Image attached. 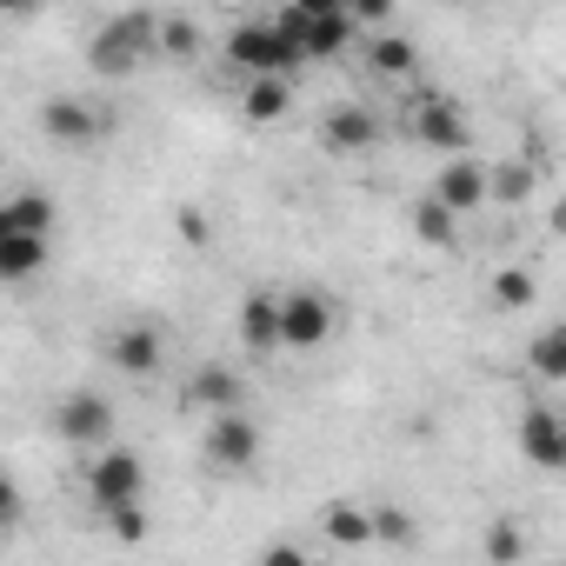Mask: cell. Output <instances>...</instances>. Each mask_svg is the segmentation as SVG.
I'll return each instance as SVG.
<instances>
[{
  "label": "cell",
  "instance_id": "6da1fadb",
  "mask_svg": "<svg viewBox=\"0 0 566 566\" xmlns=\"http://www.w3.org/2000/svg\"><path fill=\"white\" fill-rule=\"evenodd\" d=\"M273 28L301 48V61H334V54H347L354 34H360L347 0H294V8L273 14Z\"/></svg>",
  "mask_w": 566,
  "mask_h": 566
},
{
  "label": "cell",
  "instance_id": "7a4b0ae2",
  "mask_svg": "<svg viewBox=\"0 0 566 566\" xmlns=\"http://www.w3.org/2000/svg\"><path fill=\"white\" fill-rule=\"evenodd\" d=\"M147 54H160V21L154 14H114L107 28L87 34V67L101 81H127Z\"/></svg>",
  "mask_w": 566,
  "mask_h": 566
},
{
  "label": "cell",
  "instance_id": "3957f363",
  "mask_svg": "<svg viewBox=\"0 0 566 566\" xmlns=\"http://www.w3.org/2000/svg\"><path fill=\"white\" fill-rule=\"evenodd\" d=\"M227 61H233L247 81H287V74L301 67V48L280 34L273 21H240V28L227 34Z\"/></svg>",
  "mask_w": 566,
  "mask_h": 566
},
{
  "label": "cell",
  "instance_id": "277c9868",
  "mask_svg": "<svg viewBox=\"0 0 566 566\" xmlns=\"http://www.w3.org/2000/svg\"><path fill=\"white\" fill-rule=\"evenodd\" d=\"M407 127H413V140L433 147V154H460V160H467V147H473V127H467L460 101L440 94V87H427V94L407 101Z\"/></svg>",
  "mask_w": 566,
  "mask_h": 566
},
{
  "label": "cell",
  "instance_id": "5b68a950",
  "mask_svg": "<svg viewBox=\"0 0 566 566\" xmlns=\"http://www.w3.org/2000/svg\"><path fill=\"white\" fill-rule=\"evenodd\" d=\"M140 493H147V467H140V453L107 447V453L87 460V500H94L101 513H114V506H140Z\"/></svg>",
  "mask_w": 566,
  "mask_h": 566
},
{
  "label": "cell",
  "instance_id": "8992f818",
  "mask_svg": "<svg viewBox=\"0 0 566 566\" xmlns=\"http://www.w3.org/2000/svg\"><path fill=\"white\" fill-rule=\"evenodd\" d=\"M114 400L107 394H94V387H81V394H67L61 407H54V433L67 440V447H94V453H107L114 447Z\"/></svg>",
  "mask_w": 566,
  "mask_h": 566
},
{
  "label": "cell",
  "instance_id": "52a82bcc",
  "mask_svg": "<svg viewBox=\"0 0 566 566\" xmlns=\"http://www.w3.org/2000/svg\"><path fill=\"white\" fill-rule=\"evenodd\" d=\"M41 134L61 140V147H94L101 134H114V114H101V107L81 101V94H54V101L41 107Z\"/></svg>",
  "mask_w": 566,
  "mask_h": 566
},
{
  "label": "cell",
  "instance_id": "ba28073f",
  "mask_svg": "<svg viewBox=\"0 0 566 566\" xmlns=\"http://www.w3.org/2000/svg\"><path fill=\"white\" fill-rule=\"evenodd\" d=\"M107 367L127 374V380H154L167 367V334L154 321H127L114 340H107Z\"/></svg>",
  "mask_w": 566,
  "mask_h": 566
},
{
  "label": "cell",
  "instance_id": "9c48e42d",
  "mask_svg": "<svg viewBox=\"0 0 566 566\" xmlns=\"http://www.w3.org/2000/svg\"><path fill=\"white\" fill-rule=\"evenodd\" d=\"M233 321H240V347L260 354V360L287 347V301H280V294H247Z\"/></svg>",
  "mask_w": 566,
  "mask_h": 566
},
{
  "label": "cell",
  "instance_id": "30bf717a",
  "mask_svg": "<svg viewBox=\"0 0 566 566\" xmlns=\"http://www.w3.org/2000/svg\"><path fill=\"white\" fill-rule=\"evenodd\" d=\"M380 134H387V127H380V114H374L367 101H340V107H327V120H321V147H334V154H367Z\"/></svg>",
  "mask_w": 566,
  "mask_h": 566
},
{
  "label": "cell",
  "instance_id": "8fae6325",
  "mask_svg": "<svg viewBox=\"0 0 566 566\" xmlns=\"http://www.w3.org/2000/svg\"><path fill=\"white\" fill-rule=\"evenodd\" d=\"M520 453L546 473H566V413L553 407H526L520 413Z\"/></svg>",
  "mask_w": 566,
  "mask_h": 566
},
{
  "label": "cell",
  "instance_id": "7c38bea8",
  "mask_svg": "<svg viewBox=\"0 0 566 566\" xmlns=\"http://www.w3.org/2000/svg\"><path fill=\"white\" fill-rule=\"evenodd\" d=\"M433 200H447L453 213H480L493 200V167L486 160H447L433 180Z\"/></svg>",
  "mask_w": 566,
  "mask_h": 566
},
{
  "label": "cell",
  "instance_id": "4fadbf2b",
  "mask_svg": "<svg viewBox=\"0 0 566 566\" xmlns=\"http://www.w3.org/2000/svg\"><path fill=\"white\" fill-rule=\"evenodd\" d=\"M207 460L213 467H253L260 460V427L247 420V413H220V420H207Z\"/></svg>",
  "mask_w": 566,
  "mask_h": 566
},
{
  "label": "cell",
  "instance_id": "5bb4252c",
  "mask_svg": "<svg viewBox=\"0 0 566 566\" xmlns=\"http://www.w3.org/2000/svg\"><path fill=\"white\" fill-rule=\"evenodd\" d=\"M327 340H334V301L314 287L287 294V347H327Z\"/></svg>",
  "mask_w": 566,
  "mask_h": 566
},
{
  "label": "cell",
  "instance_id": "9a60e30c",
  "mask_svg": "<svg viewBox=\"0 0 566 566\" xmlns=\"http://www.w3.org/2000/svg\"><path fill=\"white\" fill-rule=\"evenodd\" d=\"M54 260V240H41V233H0V280H34L41 266Z\"/></svg>",
  "mask_w": 566,
  "mask_h": 566
},
{
  "label": "cell",
  "instance_id": "2e32d148",
  "mask_svg": "<svg viewBox=\"0 0 566 566\" xmlns=\"http://www.w3.org/2000/svg\"><path fill=\"white\" fill-rule=\"evenodd\" d=\"M187 400H193L207 420H220V413H240V374H227V367H200V374L187 380Z\"/></svg>",
  "mask_w": 566,
  "mask_h": 566
},
{
  "label": "cell",
  "instance_id": "e0dca14e",
  "mask_svg": "<svg viewBox=\"0 0 566 566\" xmlns=\"http://www.w3.org/2000/svg\"><path fill=\"white\" fill-rule=\"evenodd\" d=\"M54 213H61V207L28 187V193H14L8 207H0V233H41V240H54Z\"/></svg>",
  "mask_w": 566,
  "mask_h": 566
},
{
  "label": "cell",
  "instance_id": "ac0fdd59",
  "mask_svg": "<svg viewBox=\"0 0 566 566\" xmlns=\"http://www.w3.org/2000/svg\"><path fill=\"white\" fill-rule=\"evenodd\" d=\"M413 240H420V247H433V253H447V247L460 240V213H453L447 200H433V193H427V200H413Z\"/></svg>",
  "mask_w": 566,
  "mask_h": 566
},
{
  "label": "cell",
  "instance_id": "d6986e66",
  "mask_svg": "<svg viewBox=\"0 0 566 566\" xmlns=\"http://www.w3.org/2000/svg\"><path fill=\"white\" fill-rule=\"evenodd\" d=\"M321 533H327L334 546H367V539H374V506L334 500V506H321Z\"/></svg>",
  "mask_w": 566,
  "mask_h": 566
},
{
  "label": "cell",
  "instance_id": "ffe728a7",
  "mask_svg": "<svg viewBox=\"0 0 566 566\" xmlns=\"http://www.w3.org/2000/svg\"><path fill=\"white\" fill-rule=\"evenodd\" d=\"M526 374H533V380H566V321H553V327L533 334V347H526Z\"/></svg>",
  "mask_w": 566,
  "mask_h": 566
},
{
  "label": "cell",
  "instance_id": "44dd1931",
  "mask_svg": "<svg viewBox=\"0 0 566 566\" xmlns=\"http://www.w3.org/2000/svg\"><path fill=\"white\" fill-rule=\"evenodd\" d=\"M480 553H486V566H520V559H526V526H520L513 513H500V520L480 533Z\"/></svg>",
  "mask_w": 566,
  "mask_h": 566
},
{
  "label": "cell",
  "instance_id": "7402d4cb",
  "mask_svg": "<svg viewBox=\"0 0 566 566\" xmlns=\"http://www.w3.org/2000/svg\"><path fill=\"white\" fill-rule=\"evenodd\" d=\"M367 61H374V74L407 81V74H413V61H420V48H413L407 34H374V41H367Z\"/></svg>",
  "mask_w": 566,
  "mask_h": 566
},
{
  "label": "cell",
  "instance_id": "603a6c76",
  "mask_svg": "<svg viewBox=\"0 0 566 566\" xmlns=\"http://www.w3.org/2000/svg\"><path fill=\"white\" fill-rule=\"evenodd\" d=\"M287 107H294V87H287V81H247V94H240V114L260 120V127L280 120Z\"/></svg>",
  "mask_w": 566,
  "mask_h": 566
},
{
  "label": "cell",
  "instance_id": "cb8c5ba5",
  "mask_svg": "<svg viewBox=\"0 0 566 566\" xmlns=\"http://www.w3.org/2000/svg\"><path fill=\"white\" fill-rule=\"evenodd\" d=\"M533 301H539V280H533V266H500V273H493V307L520 314V307H533Z\"/></svg>",
  "mask_w": 566,
  "mask_h": 566
},
{
  "label": "cell",
  "instance_id": "d4e9b609",
  "mask_svg": "<svg viewBox=\"0 0 566 566\" xmlns=\"http://www.w3.org/2000/svg\"><path fill=\"white\" fill-rule=\"evenodd\" d=\"M413 533H420V520L407 506H374V539L380 546H413Z\"/></svg>",
  "mask_w": 566,
  "mask_h": 566
},
{
  "label": "cell",
  "instance_id": "484cf974",
  "mask_svg": "<svg viewBox=\"0 0 566 566\" xmlns=\"http://www.w3.org/2000/svg\"><path fill=\"white\" fill-rule=\"evenodd\" d=\"M160 54L167 61H193L200 54V28L193 21H160Z\"/></svg>",
  "mask_w": 566,
  "mask_h": 566
},
{
  "label": "cell",
  "instance_id": "4316f807",
  "mask_svg": "<svg viewBox=\"0 0 566 566\" xmlns=\"http://www.w3.org/2000/svg\"><path fill=\"white\" fill-rule=\"evenodd\" d=\"M107 520V533L120 539V546H140L147 539V506H114V513H101Z\"/></svg>",
  "mask_w": 566,
  "mask_h": 566
},
{
  "label": "cell",
  "instance_id": "83f0119b",
  "mask_svg": "<svg viewBox=\"0 0 566 566\" xmlns=\"http://www.w3.org/2000/svg\"><path fill=\"white\" fill-rule=\"evenodd\" d=\"M493 193H500V200H520V193H533V167H526V160H506V167H493Z\"/></svg>",
  "mask_w": 566,
  "mask_h": 566
},
{
  "label": "cell",
  "instance_id": "f1b7e54d",
  "mask_svg": "<svg viewBox=\"0 0 566 566\" xmlns=\"http://www.w3.org/2000/svg\"><path fill=\"white\" fill-rule=\"evenodd\" d=\"M394 21V0H354V28H367V41Z\"/></svg>",
  "mask_w": 566,
  "mask_h": 566
},
{
  "label": "cell",
  "instance_id": "f546056e",
  "mask_svg": "<svg viewBox=\"0 0 566 566\" xmlns=\"http://www.w3.org/2000/svg\"><path fill=\"white\" fill-rule=\"evenodd\" d=\"M253 566H307V553H301L294 539H273V546H266V553H260Z\"/></svg>",
  "mask_w": 566,
  "mask_h": 566
},
{
  "label": "cell",
  "instance_id": "4dcf8cb0",
  "mask_svg": "<svg viewBox=\"0 0 566 566\" xmlns=\"http://www.w3.org/2000/svg\"><path fill=\"white\" fill-rule=\"evenodd\" d=\"M0 526H8V533L21 526V486H14V480H8V486H0Z\"/></svg>",
  "mask_w": 566,
  "mask_h": 566
},
{
  "label": "cell",
  "instance_id": "1f68e13d",
  "mask_svg": "<svg viewBox=\"0 0 566 566\" xmlns=\"http://www.w3.org/2000/svg\"><path fill=\"white\" fill-rule=\"evenodd\" d=\"M180 233H187L193 247H207V213H200V207H180Z\"/></svg>",
  "mask_w": 566,
  "mask_h": 566
},
{
  "label": "cell",
  "instance_id": "d6a6232c",
  "mask_svg": "<svg viewBox=\"0 0 566 566\" xmlns=\"http://www.w3.org/2000/svg\"><path fill=\"white\" fill-rule=\"evenodd\" d=\"M553 227H559V233H566V200H559V213H553Z\"/></svg>",
  "mask_w": 566,
  "mask_h": 566
},
{
  "label": "cell",
  "instance_id": "836d02e7",
  "mask_svg": "<svg viewBox=\"0 0 566 566\" xmlns=\"http://www.w3.org/2000/svg\"><path fill=\"white\" fill-rule=\"evenodd\" d=\"M559 566H566V559H559Z\"/></svg>",
  "mask_w": 566,
  "mask_h": 566
}]
</instances>
